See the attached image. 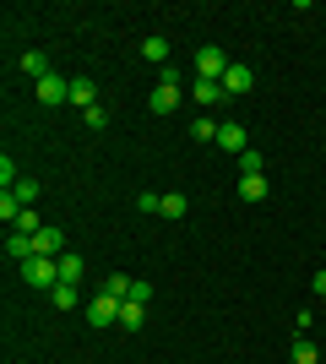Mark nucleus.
<instances>
[{
    "label": "nucleus",
    "instance_id": "obj_5",
    "mask_svg": "<svg viewBox=\"0 0 326 364\" xmlns=\"http://www.w3.org/2000/svg\"><path fill=\"white\" fill-rule=\"evenodd\" d=\"M250 87H256V71H250L245 60H234L229 71H223V98H245Z\"/></svg>",
    "mask_w": 326,
    "mask_h": 364
},
{
    "label": "nucleus",
    "instance_id": "obj_25",
    "mask_svg": "<svg viewBox=\"0 0 326 364\" xmlns=\"http://www.w3.org/2000/svg\"><path fill=\"white\" fill-rule=\"evenodd\" d=\"M82 120L93 125V131H104V125H109V109H104V104H93V109H82Z\"/></svg>",
    "mask_w": 326,
    "mask_h": 364
},
{
    "label": "nucleus",
    "instance_id": "obj_30",
    "mask_svg": "<svg viewBox=\"0 0 326 364\" xmlns=\"http://www.w3.org/2000/svg\"><path fill=\"white\" fill-rule=\"evenodd\" d=\"M315 294H321V299H326V267H321V272H315Z\"/></svg>",
    "mask_w": 326,
    "mask_h": 364
},
{
    "label": "nucleus",
    "instance_id": "obj_1",
    "mask_svg": "<svg viewBox=\"0 0 326 364\" xmlns=\"http://www.w3.org/2000/svg\"><path fill=\"white\" fill-rule=\"evenodd\" d=\"M120 310H125V299H114L109 289H98V299L87 304V321H93V326H120Z\"/></svg>",
    "mask_w": 326,
    "mask_h": 364
},
{
    "label": "nucleus",
    "instance_id": "obj_16",
    "mask_svg": "<svg viewBox=\"0 0 326 364\" xmlns=\"http://www.w3.org/2000/svg\"><path fill=\"white\" fill-rule=\"evenodd\" d=\"M141 310H147V304L125 299V310H120V326H125V332H141V321H147V316H141Z\"/></svg>",
    "mask_w": 326,
    "mask_h": 364
},
{
    "label": "nucleus",
    "instance_id": "obj_27",
    "mask_svg": "<svg viewBox=\"0 0 326 364\" xmlns=\"http://www.w3.org/2000/svg\"><path fill=\"white\" fill-rule=\"evenodd\" d=\"M0 185H6V191H11V185H22V180H16V164H11V158H0Z\"/></svg>",
    "mask_w": 326,
    "mask_h": 364
},
{
    "label": "nucleus",
    "instance_id": "obj_24",
    "mask_svg": "<svg viewBox=\"0 0 326 364\" xmlns=\"http://www.w3.org/2000/svg\"><path fill=\"white\" fill-rule=\"evenodd\" d=\"M294 364H315V343L310 337H294Z\"/></svg>",
    "mask_w": 326,
    "mask_h": 364
},
{
    "label": "nucleus",
    "instance_id": "obj_2",
    "mask_svg": "<svg viewBox=\"0 0 326 364\" xmlns=\"http://www.w3.org/2000/svg\"><path fill=\"white\" fill-rule=\"evenodd\" d=\"M229 55H223V49H217V44H202V49H196V76H207V82H223V71H229Z\"/></svg>",
    "mask_w": 326,
    "mask_h": 364
},
{
    "label": "nucleus",
    "instance_id": "obj_15",
    "mask_svg": "<svg viewBox=\"0 0 326 364\" xmlns=\"http://www.w3.org/2000/svg\"><path fill=\"white\" fill-rule=\"evenodd\" d=\"M196 104H217V98H223V82H207V76H196Z\"/></svg>",
    "mask_w": 326,
    "mask_h": 364
},
{
    "label": "nucleus",
    "instance_id": "obj_11",
    "mask_svg": "<svg viewBox=\"0 0 326 364\" xmlns=\"http://www.w3.org/2000/svg\"><path fill=\"white\" fill-rule=\"evenodd\" d=\"M22 71H28L33 82H44V76H49V55H44V49H28V55H22Z\"/></svg>",
    "mask_w": 326,
    "mask_h": 364
},
{
    "label": "nucleus",
    "instance_id": "obj_3",
    "mask_svg": "<svg viewBox=\"0 0 326 364\" xmlns=\"http://www.w3.org/2000/svg\"><path fill=\"white\" fill-rule=\"evenodd\" d=\"M22 277H28L33 289H55V283H60V261L55 256H33L28 267H22Z\"/></svg>",
    "mask_w": 326,
    "mask_h": 364
},
{
    "label": "nucleus",
    "instance_id": "obj_17",
    "mask_svg": "<svg viewBox=\"0 0 326 364\" xmlns=\"http://www.w3.org/2000/svg\"><path fill=\"white\" fill-rule=\"evenodd\" d=\"M163 218H185V191H163V207H158Z\"/></svg>",
    "mask_w": 326,
    "mask_h": 364
},
{
    "label": "nucleus",
    "instance_id": "obj_14",
    "mask_svg": "<svg viewBox=\"0 0 326 364\" xmlns=\"http://www.w3.org/2000/svg\"><path fill=\"white\" fill-rule=\"evenodd\" d=\"M71 104H82V109L98 104V92H93V82H87V76H77V82H71Z\"/></svg>",
    "mask_w": 326,
    "mask_h": 364
},
{
    "label": "nucleus",
    "instance_id": "obj_10",
    "mask_svg": "<svg viewBox=\"0 0 326 364\" xmlns=\"http://www.w3.org/2000/svg\"><path fill=\"white\" fill-rule=\"evenodd\" d=\"M141 60L163 65V60H169V38H163V33H153V38H141Z\"/></svg>",
    "mask_w": 326,
    "mask_h": 364
},
{
    "label": "nucleus",
    "instance_id": "obj_20",
    "mask_svg": "<svg viewBox=\"0 0 326 364\" xmlns=\"http://www.w3.org/2000/svg\"><path fill=\"white\" fill-rule=\"evenodd\" d=\"M55 310H77V289H71V283H55Z\"/></svg>",
    "mask_w": 326,
    "mask_h": 364
},
{
    "label": "nucleus",
    "instance_id": "obj_22",
    "mask_svg": "<svg viewBox=\"0 0 326 364\" xmlns=\"http://www.w3.org/2000/svg\"><path fill=\"white\" fill-rule=\"evenodd\" d=\"M16 234H38V228H44V223H38V213H33V207H22V218H16Z\"/></svg>",
    "mask_w": 326,
    "mask_h": 364
},
{
    "label": "nucleus",
    "instance_id": "obj_7",
    "mask_svg": "<svg viewBox=\"0 0 326 364\" xmlns=\"http://www.w3.org/2000/svg\"><path fill=\"white\" fill-rule=\"evenodd\" d=\"M33 92H38V104H71V82H60L55 71L44 82H33Z\"/></svg>",
    "mask_w": 326,
    "mask_h": 364
},
{
    "label": "nucleus",
    "instance_id": "obj_13",
    "mask_svg": "<svg viewBox=\"0 0 326 364\" xmlns=\"http://www.w3.org/2000/svg\"><path fill=\"white\" fill-rule=\"evenodd\" d=\"M266 191H272V185H266V174H245V180H239V196H245V201H261Z\"/></svg>",
    "mask_w": 326,
    "mask_h": 364
},
{
    "label": "nucleus",
    "instance_id": "obj_28",
    "mask_svg": "<svg viewBox=\"0 0 326 364\" xmlns=\"http://www.w3.org/2000/svg\"><path fill=\"white\" fill-rule=\"evenodd\" d=\"M136 207H141V213H158V207H163V196H158V191H141Z\"/></svg>",
    "mask_w": 326,
    "mask_h": 364
},
{
    "label": "nucleus",
    "instance_id": "obj_21",
    "mask_svg": "<svg viewBox=\"0 0 326 364\" xmlns=\"http://www.w3.org/2000/svg\"><path fill=\"white\" fill-rule=\"evenodd\" d=\"M239 168H245V174H266V158L256 147H245V152H239Z\"/></svg>",
    "mask_w": 326,
    "mask_h": 364
},
{
    "label": "nucleus",
    "instance_id": "obj_9",
    "mask_svg": "<svg viewBox=\"0 0 326 364\" xmlns=\"http://www.w3.org/2000/svg\"><path fill=\"white\" fill-rule=\"evenodd\" d=\"M6 256H11L16 267H28L33 261V234H6Z\"/></svg>",
    "mask_w": 326,
    "mask_h": 364
},
{
    "label": "nucleus",
    "instance_id": "obj_19",
    "mask_svg": "<svg viewBox=\"0 0 326 364\" xmlns=\"http://www.w3.org/2000/svg\"><path fill=\"white\" fill-rule=\"evenodd\" d=\"M131 283H136V277H125V272H114V277H104V289L114 294V299H131Z\"/></svg>",
    "mask_w": 326,
    "mask_h": 364
},
{
    "label": "nucleus",
    "instance_id": "obj_23",
    "mask_svg": "<svg viewBox=\"0 0 326 364\" xmlns=\"http://www.w3.org/2000/svg\"><path fill=\"white\" fill-rule=\"evenodd\" d=\"M190 136H196V141H217V120H207V114H202V120L190 125Z\"/></svg>",
    "mask_w": 326,
    "mask_h": 364
},
{
    "label": "nucleus",
    "instance_id": "obj_12",
    "mask_svg": "<svg viewBox=\"0 0 326 364\" xmlns=\"http://www.w3.org/2000/svg\"><path fill=\"white\" fill-rule=\"evenodd\" d=\"M82 277H87V267H82V256H71V250H65V256H60V283H71V289H77Z\"/></svg>",
    "mask_w": 326,
    "mask_h": 364
},
{
    "label": "nucleus",
    "instance_id": "obj_18",
    "mask_svg": "<svg viewBox=\"0 0 326 364\" xmlns=\"http://www.w3.org/2000/svg\"><path fill=\"white\" fill-rule=\"evenodd\" d=\"M0 218H6V223L22 218V196H16V191H0Z\"/></svg>",
    "mask_w": 326,
    "mask_h": 364
},
{
    "label": "nucleus",
    "instance_id": "obj_29",
    "mask_svg": "<svg viewBox=\"0 0 326 364\" xmlns=\"http://www.w3.org/2000/svg\"><path fill=\"white\" fill-rule=\"evenodd\" d=\"M131 299L147 304V299H153V283H147V277H136V283H131Z\"/></svg>",
    "mask_w": 326,
    "mask_h": 364
},
{
    "label": "nucleus",
    "instance_id": "obj_4",
    "mask_svg": "<svg viewBox=\"0 0 326 364\" xmlns=\"http://www.w3.org/2000/svg\"><path fill=\"white\" fill-rule=\"evenodd\" d=\"M180 104H185V87H180V82H158L153 98H147V109H153V114H174Z\"/></svg>",
    "mask_w": 326,
    "mask_h": 364
},
{
    "label": "nucleus",
    "instance_id": "obj_26",
    "mask_svg": "<svg viewBox=\"0 0 326 364\" xmlns=\"http://www.w3.org/2000/svg\"><path fill=\"white\" fill-rule=\"evenodd\" d=\"M16 196H22V207H33V201L44 196V191H38V185H33V180H22V185H16Z\"/></svg>",
    "mask_w": 326,
    "mask_h": 364
},
{
    "label": "nucleus",
    "instance_id": "obj_6",
    "mask_svg": "<svg viewBox=\"0 0 326 364\" xmlns=\"http://www.w3.org/2000/svg\"><path fill=\"white\" fill-rule=\"evenodd\" d=\"M33 256H55V261H60L65 256V234L55 223H44L38 234H33Z\"/></svg>",
    "mask_w": 326,
    "mask_h": 364
},
{
    "label": "nucleus",
    "instance_id": "obj_8",
    "mask_svg": "<svg viewBox=\"0 0 326 364\" xmlns=\"http://www.w3.org/2000/svg\"><path fill=\"white\" fill-rule=\"evenodd\" d=\"M217 147L239 158V152H245V125H239V120H223V125H217Z\"/></svg>",
    "mask_w": 326,
    "mask_h": 364
}]
</instances>
